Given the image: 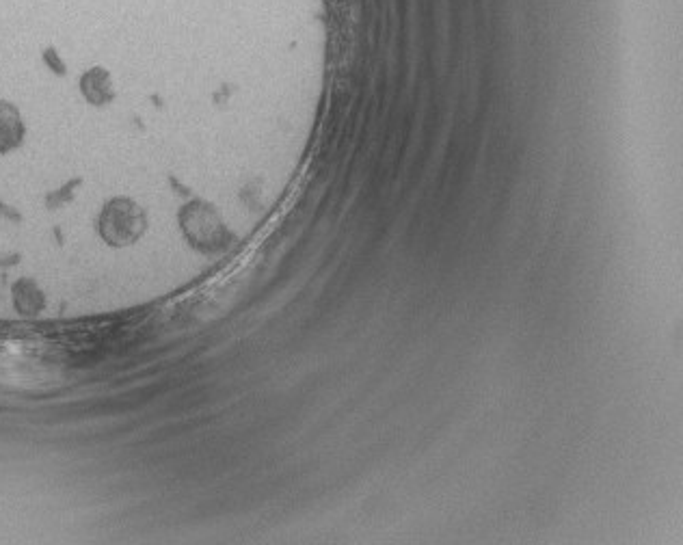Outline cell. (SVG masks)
<instances>
[{
	"label": "cell",
	"mask_w": 683,
	"mask_h": 545,
	"mask_svg": "<svg viewBox=\"0 0 683 545\" xmlns=\"http://www.w3.org/2000/svg\"><path fill=\"white\" fill-rule=\"evenodd\" d=\"M145 230V212L130 199H113V202L102 210L100 232L104 241L111 245H130Z\"/></svg>",
	"instance_id": "1"
},
{
	"label": "cell",
	"mask_w": 683,
	"mask_h": 545,
	"mask_svg": "<svg viewBox=\"0 0 683 545\" xmlns=\"http://www.w3.org/2000/svg\"><path fill=\"white\" fill-rule=\"evenodd\" d=\"M83 91H85L87 100H91L93 104L109 102L113 98V83H111L109 72L96 68V70H91L89 74H85Z\"/></svg>",
	"instance_id": "3"
},
{
	"label": "cell",
	"mask_w": 683,
	"mask_h": 545,
	"mask_svg": "<svg viewBox=\"0 0 683 545\" xmlns=\"http://www.w3.org/2000/svg\"><path fill=\"white\" fill-rule=\"evenodd\" d=\"M22 139V122L11 104L0 102V154L16 148Z\"/></svg>",
	"instance_id": "2"
}]
</instances>
